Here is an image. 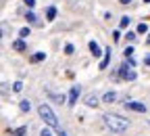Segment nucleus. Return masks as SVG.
<instances>
[{"mask_svg": "<svg viewBox=\"0 0 150 136\" xmlns=\"http://www.w3.org/2000/svg\"><path fill=\"white\" fill-rule=\"evenodd\" d=\"M102 120H104V124H106L112 132H125V130L129 128V120L123 117V115H119V113H104Z\"/></svg>", "mask_w": 150, "mask_h": 136, "instance_id": "nucleus-1", "label": "nucleus"}, {"mask_svg": "<svg viewBox=\"0 0 150 136\" xmlns=\"http://www.w3.org/2000/svg\"><path fill=\"white\" fill-rule=\"evenodd\" d=\"M38 113H40V117H42L50 128H59V120H56L54 111L50 109V105H40V107H38Z\"/></svg>", "mask_w": 150, "mask_h": 136, "instance_id": "nucleus-2", "label": "nucleus"}, {"mask_svg": "<svg viewBox=\"0 0 150 136\" xmlns=\"http://www.w3.org/2000/svg\"><path fill=\"white\" fill-rule=\"evenodd\" d=\"M119 77H121V80H127V82H134L136 80V77H138V73L134 71V69H129L125 63L119 67Z\"/></svg>", "mask_w": 150, "mask_h": 136, "instance_id": "nucleus-3", "label": "nucleus"}, {"mask_svg": "<svg viewBox=\"0 0 150 136\" xmlns=\"http://www.w3.org/2000/svg\"><path fill=\"white\" fill-rule=\"evenodd\" d=\"M125 107H127V109H131V111H136V113H144V111H146V105H144V103H140V101H127V103H125Z\"/></svg>", "mask_w": 150, "mask_h": 136, "instance_id": "nucleus-4", "label": "nucleus"}, {"mask_svg": "<svg viewBox=\"0 0 150 136\" xmlns=\"http://www.w3.org/2000/svg\"><path fill=\"white\" fill-rule=\"evenodd\" d=\"M77 99H79V86H73V88L69 90V99H67L69 107H73L75 103H77Z\"/></svg>", "mask_w": 150, "mask_h": 136, "instance_id": "nucleus-5", "label": "nucleus"}, {"mask_svg": "<svg viewBox=\"0 0 150 136\" xmlns=\"http://www.w3.org/2000/svg\"><path fill=\"white\" fill-rule=\"evenodd\" d=\"M83 103H86V107H98V96L96 94H86V99H83Z\"/></svg>", "mask_w": 150, "mask_h": 136, "instance_id": "nucleus-6", "label": "nucleus"}, {"mask_svg": "<svg viewBox=\"0 0 150 136\" xmlns=\"http://www.w3.org/2000/svg\"><path fill=\"white\" fill-rule=\"evenodd\" d=\"M88 46H90V52H92L94 57H100V54H102V50H100L98 42H94V40H90V44H88Z\"/></svg>", "mask_w": 150, "mask_h": 136, "instance_id": "nucleus-7", "label": "nucleus"}, {"mask_svg": "<svg viewBox=\"0 0 150 136\" xmlns=\"http://www.w3.org/2000/svg\"><path fill=\"white\" fill-rule=\"evenodd\" d=\"M117 99H119V94H117V92H106V94H102V101L108 103V105H110V103H115Z\"/></svg>", "mask_w": 150, "mask_h": 136, "instance_id": "nucleus-8", "label": "nucleus"}, {"mask_svg": "<svg viewBox=\"0 0 150 136\" xmlns=\"http://www.w3.org/2000/svg\"><path fill=\"white\" fill-rule=\"evenodd\" d=\"M110 54H112V52H110V48H106V50H104V59L100 61V69H104V67L108 65V61H110Z\"/></svg>", "mask_w": 150, "mask_h": 136, "instance_id": "nucleus-9", "label": "nucleus"}, {"mask_svg": "<svg viewBox=\"0 0 150 136\" xmlns=\"http://www.w3.org/2000/svg\"><path fill=\"white\" fill-rule=\"evenodd\" d=\"M48 96H50V99H54L56 103H61V105L65 103V96H63V94H56V92H52V90H48Z\"/></svg>", "mask_w": 150, "mask_h": 136, "instance_id": "nucleus-10", "label": "nucleus"}, {"mask_svg": "<svg viewBox=\"0 0 150 136\" xmlns=\"http://www.w3.org/2000/svg\"><path fill=\"white\" fill-rule=\"evenodd\" d=\"M44 59H46L44 52H33V54H31V63H40V61H44Z\"/></svg>", "mask_w": 150, "mask_h": 136, "instance_id": "nucleus-11", "label": "nucleus"}, {"mask_svg": "<svg viewBox=\"0 0 150 136\" xmlns=\"http://www.w3.org/2000/svg\"><path fill=\"white\" fill-rule=\"evenodd\" d=\"M13 48H15V50H25L27 46H25L23 40H17V42H13Z\"/></svg>", "mask_w": 150, "mask_h": 136, "instance_id": "nucleus-12", "label": "nucleus"}, {"mask_svg": "<svg viewBox=\"0 0 150 136\" xmlns=\"http://www.w3.org/2000/svg\"><path fill=\"white\" fill-rule=\"evenodd\" d=\"M54 17H56V6H50L48 13H46V19H48V21H52Z\"/></svg>", "mask_w": 150, "mask_h": 136, "instance_id": "nucleus-13", "label": "nucleus"}, {"mask_svg": "<svg viewBox=\"0 0 150 136\" xmlns=\"http://www.w3.org/2000/svg\"><path fill=\"white\" fill-rule=\"evenodd\" d=\"M29 34H31L29 27H21V29H19V36H21V38H29Z\"/></svg>", "mask_w": 150, "mask_h": 136, "instance_id": "nucleus-14", "label": "nucleus"}, {"mask_svg": "<svg viewBox=\"0 0 150 136\" xmlns=\"http://www.w3.org/2000/svg\"><path fill=\"white\" fill-rule=\"evenodd\" d=\"M19 107H21V111H29V109H31V103H29V101H21V103H19Z\"/></svg>", "mask_w": 150, "mask_h": 136, "instance_id": "nucleus-15", "label": "nucleus"}, {"mask_svg": "<svg viewBox=\"0 0 150 136\" xmlns=\"http://www.w3.org/2000/svg\"><path fill=\"white\" fill-rule=\"evenodd\" d=\"M129 21H131L129 17H121V21H119V25H121V27H127V25H129Z\"/></svg>", "mask_w": 150, "mask_h": 136, "instance_id": "nucleus-16", "label": "nucleus"}, {"mask_svg": "<svg viewBox=\"0 0 150 136\" xmlns=\"http://www.w3.org/2000/svg\"><path fill=\"white\" fill-rule=\"evenodd\" d=\"M146 31H148V25L146 23H140L138 25V34H146Z\"/></svg>", "mask_w": 150, "mask_h": 136, "instance_id": "nucleus-17", "label": "nucleus"}, {"mask_svg": "<svg viewBox=\"0 0 150 136\" xmlns=\"http://www.w3.org/2000/svg\"><path fill=\"white\" fill-rule=\"evenodd\" d=\"M13 90H15V92H21V90H23V84H21V82H15V84H13Z\"/></svg>", "mask_w": 150, "mask_h": 136, "instance_id": "nucleus-18", "label": "nucleus"}, {"mask_svg": "<svg viewBox=\"0 0 150 136\" xmlns=\"http://www.w3.org/2000/svg\"><path fill=\"white\" fill-rule=\"evenodd\" d=\"M27 134V128H19V130H15V136H25Z\"/></svg>", "mask_w": 150, "mask_h": 136, "instance_id": "nucleus-19", "label": "nucleus"}, {"mask_svg": "<svg viewBox=\"0 0 150 136\" xmlns=\"http://www.w3.org/2000/svg\"><path fill=\"white\" fill-rule=\"evenodd\" d=\"M65 52H67V54H73V52H75L73 44H67V46H65Z\"/></svg>", "mask_w": 150, "mask_h": 136, "instance_id": "nucleus-20", "label": "nucleus"}, {"mask_svg": "<svg viewBox=\"0 0 150 136\" xmlns=\"http://www.w3.org/2000/svg\"><path fill=\"white\" fill-rule=\"evenodd\" d=\"M125 38H127L129 42H134V40H136V34H134V31H127V36H125Z\"/></svg>", "mask_w": 150, "mask_h": 136, "instance_id": "nucleus-21", "label": "nucleus"}, {"mask_svg": "<svg viewBox=\"0 0 150 136\" xmlns=\"http://www.w3.org/2000/svg\"><path fill=\"white\" fill-rule=\"evenodd\" d=\"M123 54H125V57H131V54H134V48H131V46H127V48H125V52H123Z\"/></svg>", "mask_w": 150, "mask_h": 136, "instance_id": "nucleus-22", "label": "nucleus"}, {"mask_svg": "<svg viewBox=\"0 0 150 136\" xmlns=\"http://www.w3.org/2000/svg\"><path fill=\"white\" fill-rule=\"evenodd\" d=\"M23 4H27L29 9H33V4H35V0H23Z\"/></svg>", "mask_w": 150, "mask_h": 136, "instance_id": "nucleus-23", "label": "nucleus"}, {"mask_svg": "<svg viewBox=\"0 0 150 136\" xmlns=\"http://www.w3.org/2000/svg\"><path fill=\"white\" fill-rule=\"evenodd\" d=\"M40 136H52V132H50V130H46V128H44V130H42V132H40Z\"/></svg>", "mask_w": 150, "mask_h": 136, "instance_id": "nucleus-24", "label": "nucleus"}, {"mask_svg": "<svg viewBox=\"0 0 150 136\" xmlns=\"http://www.w3.org/2000/svg\"><path fill=\"white\" fill-rule=\"evenodd\" d=\"M27 21H31V23L35 21V15H33V13H27Z\"/></svg>", "mask_w": 150, "mask_h": 136, "instance_id": "nucleus-25", "label": "nucleus"}, {"mask_svg": "<svg viewBox=\"0 0 150 136\" xmlns=\"http://www.w3.org/2000/svg\"><path fill=\"white\" fill-rule=\"evenodd\" d=\"M144 65H150V54H148L146 59H144Z\"/></svg>", "mask_w": 150, "mask_h": 136, "instance_id": "nucleus-26", "label": "nucleus"}, {"mask_svg": "<svg viewBox=\"0 0 150 136\" xmlns=\"http://www.w3.org/2000/svg\"><path fill=\"white\" fill-rule=\"evenodd\" d=\"M56 132H59V136H67V134H65V132H63L61 128H56Z\"/></svg>", "mask_w": 150, "mask_h": 136, "instance_id": "nucleus-27", "label": "nucleus"}, {"mask_svg": "<svg viewBox=\"0 0 150 136\" xmlns=\"http://www.w3.org/2000/svg\"><path fill=\"white\" fill-rule=\"evenodd\" d=\"M131 2V0H121V4H129Z\"/></svg>", "mask_w": 150, "mask_h": 136, "instance_id": "nucleus-28", "label": "nucleus"}, {"mask_svg": "<svg viewBox=\"0 0 150 136\" xmlns=\"http://www.w3.org/2000/svg\"><path fill=\"white\" fill-rule=\"evenodd\" d=\"M144 2H150V0H144Z\"/></svg>", "mask_w": 150, "mask_h": 136, "instance_id": "nucleus-29", "label": "nucleus"}, {"mask_svg": "<svg viewBox=\"0 0 150 136\" xmlns=\"http://www.w3.org/2000/svg\"><path fill=\"white\" fill-rule=\"evenodd\" d=\"M148 40H150V38H148Z\"/></svg>", "mask_w": 150, "mask_h": 136, "instance_id": "nucleus-30", "label": "nucleus"}]
</instances>
